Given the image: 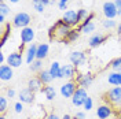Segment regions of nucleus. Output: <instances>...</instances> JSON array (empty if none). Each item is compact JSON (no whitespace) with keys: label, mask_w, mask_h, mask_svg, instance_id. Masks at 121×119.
I'll list each match as a JSON object with an SVG mask.
<instances>
[{"label":"nucleus","mask_w":121,"mask_h":119,"mask_svg":"<svg viewBox=\"0 0 121 119\" xmlns=\"http://www.w3.org/2000/svg\"><path fill=\"white\" fill-rule=\"evenodd\" d=\"M77 73H78V68L74 67L73 64H65V66H62V78H66L69 81H72V79L76 78Z\"/></svg>","instance_id":"ddd939ff"},{"label":"nucleus","mask_w":121,"mask_h":119,"mask_svg":"<svg viewBox=\"0 0 121 119\" xmlns=\"http://www.w3.org/2000/svg\"><path fill=\"white\" fill-rule=\"evenodd\" d=\"M114 4L117 6V8H118V10H121V0H114Z\"/></svg>","instance_id":"37998d69"},{"label":"nucleus","mask_w":121,"mask_h":119,"mask_svg":"<svg viewBox=\"0 0 121 119\" xmlns=\"http://www.w3.org/2000/svg\"><path fill=\"white\" fill-rule=\"evenodd\" d=\"M39 79L43 82V85H48L54 78H52V75H51V73H50V70H41L39 73Z\"/></svg>","instance_id":"5701e85b"},{"label":"nucleus","mask_w":121,"mask_h":119,"mask_svg":"<svg viewBox=\"0 0 121 119\" xmlns=\"http://www.w3.org/2000/svg\"><path fill=\"white\" fill-rule=\"evenodd\" d=\"M19 0H10V3H18Z\"/></svg>","instance_id":"09e8293b"},{"label":"nucleus","mask_w":121,"mask_h":119,"mask_svg":"<svg viewBox=\"0 0 121 119\" xmlns=\"http://www.w3.org/2000/svg\"><path fill=\"white\" fill-rule=\"evenodd\" d=\"M80 86L77 85V82L74 79H72V81H68L66 83H63L62 86H60V95L65 97V99H72L73 95H74V92L78 89Z\"/></svg>","instance_id":"423d86ee"},{"label":"nucleus","mask_w":121,"mask_h":119,"mask_svg":"<svg viewBox=\"0 0 121 119\" xmlns=\"http://www.w3.org/2000/svg\"><path fill=\"white\" fill-rule=\"evenodd\" d=\"M74 81L77 82V85L80 88H84V89H88V86H91V83L94 81V74L92 73H77Z\"/></svg>","instance_id":"39448f33"},{"label":"nucleus","mask_w":121,"mask_h":119,"mask_svg":"<svg viewBox=\"0 0 121 119\" xmlns=\"http://www.w3.org/2000/svg\"><path fill=\"white\" fill-rule=\"evenodd\" d=\"M19 101L23 104H32L35 101V92H32L29 88H25L19 92Z\"/></svg>","instance_id":"4468645a"},{"label":"nucleus","mask_w":121,"mask_h":119,"mask_svg":"<svg viewBox=\"0 0 121 119\" xmlns=\"http://www.w3.org/2000/svg\"><path fill=\"white\" fill-rule=\"evenodd\" d=\"M84 110L85 111H90V110H92V107H94V101H92V99L91 97H87V100H85V103H84Z\"/></svg>","instance_id":"72a5a7b5"},{"label":"nucleus","mask_w":121,"mask_h":119,"mask_svg":"<svg viewBox=\"0 0 121 119\" xmlns=\"http://www.w3.org/2000/svg\"><path fill=\"white\" fill-rule=\"evenodd\" d=\"M117 33H118V36H121V23L117 26Z\"/></svg>","instance_id":"a18cd8bd"},{"label":"nucleus","mask_w":121,"mask_h":119,"mask_svg":"<svg viewBox=\"0 0 121 119\" xmlns=\"http://www.w3.org/2000/svg\"><path fill=\"white\" fill-rule=\"evenodd\" d=\"M70 1V0H59L58 1V7H59V10H68V3Z\"/></svg>","instance_id":"f704fd0d"},{"label":"nucleus","mask_w":121,"mask_h":119,"mask_svg":"<svg viewBox=\"0 0 121 119\" xmlns=\"http://www.w3.org/2000/svg\"><path fill=\"white\" fill-rule=\"evenodd\" d=\"M41 67H43V60H40V59H36L35 62H32L29 64V68L32 73H40Z\"/></svg>","instance_id":"cd10ccee"},{"label":"nucleus","mask_w":121,"mask_h":119,"mask_svg":"<svg viewBox=\"0 0 121 119\" xmlns=\"http://www.w3.org/2000/svg\"><path fill=\"white\" fill-rule=\"evenodd\" d=\"M87 97H88L87 89L78 88V89L74 92L73 97H72V103H73V105H76V107H83L84 103H85V100H87Z\"/></svg>","instance_id":"1a4fd4ad"},{"label":"nucleus","mask_w":121,"mask_h":119,"mask_svg":"<svg viewBox=\"0 0 121 119\" xmlns=\"http://www.w3.org/2000/svg\"><path fill=\"white\" fill-rule=\"evenodd\" d=\"M107 67H112V70L116 71V73H121V56H118V58H116L114 60H112L110 64Z\"/></svg>","instance_id":"c85d7f7f"},{"label":"nucleus","mask_w":121,"mask_h":119,"mask_svg":"<svg viewBox=\"0 0 121 119\" xmlns=\"http://www.w3.org/2000/svg\"><path fill=\"white\" fill-rule=\"evenodd\" d=\"M13 67L8 66V64H1L0 66V79L1 81H10L13 78Z\"/></svg>","instance_id":"f3484780"},{"label":"nucleus","mask_w":121,"mask_h":119,"mask_svg":"<svg viewBox=\"0 0 121 119\" xmlns=\"http://www.w3.org/2000/svg\"><path fill=\"white\" fill-rule=\"evenodd\" d=\"M35 36H36V33H35V29L33 28L28 26V28L21 29V44H23V45L33 44Z\"/></svg>","instance_id":"9d476101"},{"label":"nucleus","mask_w":121,"mask_h":119,"mask_svg":"<svg viewBox=\"0 0 121 119\" xmlns=\"http://www.w3.org/2000/svg\"><path fill=\"white\" fill-rule=\"evenodd\" d=\"M62 119H72V116H70L69 114H65V115H63V118H62Z\"/></svg>","instance_id":"49530a36"},{"label":"nucleus","mask_w":121,"mask_h":119,"mask_svg":"<svg viewBox=\"0 0 121 119\" xmlns=\"http://www.w3.org/2000/svg\"><path fill=\"white\" fill-rule=\"evenodd\" d=\"M120 86H121V79H120Z\"/></svg>","instance_id":"603ef678"},{"label":"nucleus","mask_w":121,"mask_h":119,"mask_svg":"<svg viewBox=\"0 0 121 119\" xmlns=\"http://www.w3.org/2000/svg\"><path fill=\"white\" fill-rule=\"evenodd\" d=\"M103 100L106 104H110L112 107H118L121 104V86H114L106 92L103 95Z\"/></svg>","instance_id":"f03ea898"},{"label":"nucleus","mask_w":121,"mask_h":119,"mask_svg":"<svg viewBox=\"0 0 121 119\" xmlns=\"http://www.w3.org/2000/svg\"><path fill=\"white\" fill-rule=\"evenodd\" d=\"M43 82L39 79V77H33V78H30L29 82H28V88H29L32 92H41V89H43Z\"/></svg>","instance_id":"a211bd4d"},{"label":"nucleus","mask_w":121,"mask_h":119,"mask_svg":"<svg viewBox=\"0 0 121 119\" xmlns=\"http://www.w3.org/2000/svg\"><path fill=\"white\" fill-rule=\"evenodd\" d=\"M102 11L106 19H114L118 15V8L114 4V1H105L102 6Z\"/></svg>","instance_id":"6e6552de"},{"label":"nucleus","mask_w":121,"mask_h":119,"mask_svg":"<svg viewBox=\"0 0 121 119\" xmlns=\"http://www.w3.org/2000/svg\"><path fill=\"white\" fill-rule=\"evenodd\" d=\"M91 11H88V8H85V7H81V8H78L77 10V15H78V22L80 23H83L84 21H85V18L90 15Z\"/></svg>","instance_id":"c756f323"},{"label":"nucleus","mask_w":121,"mask_h":119,"mask_svg":"<svg viewBox=\"0 0 121 119\" xmlns=\"http://www.w3.org/2000/svg\"><path fill=\"white\" fill-rule=\"evenodd\" d=\"M48 52H50V45L43 43V44L37 45V59L43 60L48 56Z\"/></svg>","instance_id":"4be33fe9"},{"label":"nucleus","mask_w":121,"mask_h":119,"mask_svg":"<svg viewBox=\"0 0 121 119\" xmlns=\"http://www.w3.org/2000/svg\"><path fill=\"white\" fill-rule=\"evenodd\" d=\"M14 96H15V90H14V89H10V88H8V89H7V97L13 99Z\"/></svg>","instance_id":"4c0bfd02"},{"label":"nucleus","mask_w":121,"mask_h":119,"mask_svg":"<svg viewBox=\"0 0 121 119\" xmlns=\"http://www.w3.org/2000/svg\"><path fill=\"white\" fill-rule=\"evenodd\" d=\"M7 105H8L7 97L1 96L0 97V115H4V112L7 111Z\"/></svg>","instance_id":"7c9ffc66"},{"label":"nucleus","mask_w":121,"mask_h":119,"mask_svg":"<svg viewBox=\"0 0 121 119\" xmlns=\"http://www.w3.org/2000/svg\"><path fill=\"white\" fill-rule=\"evenodd\" d=\"M14 110L17 114H21V112L23 111V103H21V101H18V103H15L14 105Z\"/></svg>","instance_id":"c9c22d12"},{"label":"nucleus","mask_w":121,"mask_h":119,"mask_svg":"<svg viewBox=\"0 0 121 119\" xmlns=\"http://www.w3.org/2000/svg\"><path fill=\"white\" fill-rule=\"evenodd\" d=\"M81 1H83L84 6H87V7H90V6L94 4V0H81Z\"/></svg>","instance_id":"58836bf2"},{"label":"nucleus","mask_w":121,"mask_h":119,"mask_svg":"<svg viewBox=\"0 0 121 119\" xmlns=\"http://www.w3.org/2000/svg\"><path fill=\"white\" fill-rule=\"evenodd\" d=\"M8 12H10V7H8L4 1H0V14L7 15Z\"/></svg>","instance_id":"473e14b6"},{"label":"nucleus","mask_w":121,"mask_h":119,"mask_svg":"<svg viewBox=\"0 0 121 119\" xmlns=\"http://www.w3.org/2000/svg\"><path fill=\"white\" fill-rule=\"evenodd\" d=\"M55 3H56V0H48V4H50V6H52Z\"/></svg>","instance_id":"de8ad7c7"},{"label":"nucleus","mask_w":121,"mask_h":119,"mask_svg":"<svg viewBox=\"0 0 121 119\" xmlns=\"http://www.w3.org/2000/svg\"><path fill=\"white\" fill-rule=\"evenodd\" d=\"M62 21L69 25L70 28L73 26H78L80 22H78V15H77V10H66L63 15H62Z\"/></svg>","instance_id":"0eeeda50"},{"label":"nucleus","mask_w":121,"mask_h":119,"mask_svg":"<svg viewBox=\"0 0 121 119\" xmlns=\"http://www.w3.org/2000/svg\"><path fill=\"white\" fill-rule=\"evenodd\" d=\"M0 23L1 25H6V15L0 14Z\"/></svg>","instance_id":"79ce46f5"},{"label":"nucleus","mask_w":121,"mask_h":119,"mask_svg":"<svg viewBox=\"0 0 121 119\" xmlns=\"http://www.w3.org/2000/svg\"><path fill=\"white\" fill-rule=\"evenodd\" d=\"M69 60H70V63L74 67H77L78 71H80V68L87 63V55H85V52H83V51H73V52L69 55Z\"/></svg>","instance_id":"20e7f679"},{"label":"nucleus","mask_w":121,"mask_h":119,"mask_svg":"<svg viewBox=\"0 0 121 119\" xmlns=\"http://www.w3.org/2000/svg\"><path fill=\"white\" fill-rule=\"evenodd\" d=\"M41 93L44 95V97L48 100V101H52L56 97V92H55V89H54V86H50V85H45V86H43Z\"/></svg>","instance_id":"412c9836"},{"label":"nucleus","mask_w":121,"mask_h":119,"mask_svg":"<svg viewBox=\"0 0 121 119\" xmlns=\"http://www.w3.org/2000/svg\"><path fill=\"white\" fill-rule=\"evenodd\" d=\"M120 79H121V73H110L109 77H107V82L113 86H120Z\"/></svg>","instance_id":"a878e982"},{"label":"nucleus","mask_w":121,"mask_h":119,"mask_svg":"<svg viewBox=\"0 0 121 119\" xmlns=\"http://www.w3.org/2000/svg\"><path fill=\"white\" fill-rule=\"evenodd\" d=\"M107 38H109V36H106V34H95V36H92L90 38L88 45H90V48H98L99 45H102Z\"/></svg>","instance_id":"dca6fc26"},{"label":"nucleus","mask_w":121,"mask_h":119,"mask_svg":"<svg viewBox=\"0 0 121 119\" xmlns=\"http://www.w3.org/2000/svg\"><path fill=\"white\" fill-rule=\"evenodd\" d=\"M32 6L37 12H43L45 10V6H50V4H48V0H32Z\"/></svg>","instance_id":"393cba45"},{"label":"nucleus","mask_w":121,"mask_h":119,"mask_svg":"<svg viewBox=\"0 0 121 119\" xmlns=\"http://www.w3.org/2000/svg\"><path fill=\"white\" fill-rule=\"evenodd\" d=\"M77 29L80 30L81 33H84V34H90V33H92V32L95 30V23H94V21H92V22L84 21L83 23H80V25L77 26Z\"/></svg>","instance_id":"aec40b11"},{"label":"nucleus","mask_w":121,"mask_h":119,"mask_svg":"<svg viewBox=\"0 0 121 119\" xmlns=\"http://www.w3.org/2000/svg\"><path fill=\"white\" fill-rule=\"evenodd\" d=\"M70 30H72V28L69 25H66L62 19H59V21H56L50 28V30H48V37H50V40H58V41H62L63 43L66 40Z\"/></svg>","instance_id":"f257e3e1"},{"label":"nucleus","mask_w":121,"mask_h":119,"mask_svg":"<svg viewBox=\"0 0 121 119\" xmlns=\"http://www.w3.org/2000/svg\"><path fill=\"white\" fill-rule=\"evenodd\" d=\"M73 119H77V118H76V116H74V118H73Z\"/></svg>","instance_id":"864d4df0"},{"label":"nucleus","mask_w":121,"mask_h":119,"mask_svg":"<svg viewBox=\"0 0 121 119\" xmlns=\"http://www.w3.org/2000/svg\"><path fill=\"white\" fill-rule=\"evenodd\" d=\"M36 59H37V45L30 44L26 48V51H25V60H26L28 64H30L32 62H35Z\"/></svg>","instance_id":"2eb2a0df"},{"label":"nucleus","mask_w":121,"mask_h":119,"mask_svg":"<svg viewBox=\"0 0 121 119\" xmlns=\"http://www.w3.org/2000/svg\"><path fill=\"white\" fill-rule=\"evenodd\" d=\"M48 70H50V73H51L54 79L55 78L56 79H60L62 78V66L59 64V62H52Z\"/></svg>","instance_id":"6ab92c4d"},{"label":"nucleus","mask_w":121,"mask_h":119,"mask_svg":"<svg viewBox=\"0 0 121 119\" xmlns=\"http://www.w3.org/2000/svg\"><path fill=\"white\" fill-rule=\"evenodd\" d=\"M0 119H6V116L4 115H0Z\"/></svg>","instance_id":"8fccbe9b"},{"label":"nucleus","mask_w":121,"mask_h":119,"mask_svg":"<svg viewBox=\"0 0 121 119\" xmlns=\"http://www.w3.org/2000/svg\"><path fill=\"white\" fill-rule=\"evenodd\" d=\"M6 60H7V58L4 56V53H0V64H4Z\"/></svg>","instance_id":"a19ab883"},{"label":"nucleus","mask_w":121,"mask_h":119,"mask_svg":"<svg viewBox=\"0 0 121 119\" xmlns=\"http://www.w3.org/2000/svg\"><path fill=\"white\" fill-rule=\"evenodd\" d=\"M0 1H4V0H0Z\"/></svg>","instance_id":"5fc2aeb1"},{"label":"nucleus","mask_w":121,"mask_h":119,"mask_svg":"<svg viewBox=\"0 0 121 119\" xmlns=\"http://www.w3.org/2000/svg\"><path fill=\"white\" fill-rule=\"evenodd\" d=\"M44 119H60L56 114H48V115H45Z\"/></svg>","instance_id":"e433bc0d"},{"label":"nucleus","mask_w":121,"mask_h":119,"mask_svg":"<svg viewBox=\"0 0 121 119\" xmlns=\"http://www.w3.org/2000/svg\"><path fill=\"white\" fill-rule=\"evenodd\" d=\"M116 119H121V110L118 112H116Z\"/></svg>","instance_id":"c03bdc74"},{"label":"nucleus","mask_w":121,"mask_h":119,"mask_svg":"<svg viewBox=\"0 0 121 119\" xmlns=\"http://www.w3.org/2000/svg\"><path fill=\"white\" fill-rule=\"evenodd\" d=\"M113 107L110 104H102L98 107L96 110V116L98 119H109L112 115H113Z\"/></svg>","instance_id":"f8f14e48"},{"label":"nucleus","mask_w":121,"mask_h":119,"mask_svg":"<svg viewBox=\"0 0 121 119\" xmlns=\"http://www.w3.org/2000/svg\"><path fill=\"white\" fill-rule=\"evenodd\" d=\"M10 34H11V25L10 23H6L4 25V29H3V36H1V41H0V47L3 48L4 44L7 43L8 37H10Z\"/></svg>","instance_id":"bb28decb"},{"label":"nucleus","mask_w":121,"mask_h":119,"mask_svg":"<svg viewBox=\"0 0 121 119\" xmlns=\"http://www.w3.org/2000/svg\"><path fill=\"white\" fill-rule=\"evenodd\" d=\"M80 33H81V32L77 29V28H76V29H72L70 32H69V34H68V37H66V40L63 41V44L68 45V44H70V43L76 41V40H78V37H80Z\"/></svg>","instance_id":"b1692460"},{"label":"nucleus","mask_w":121,"mask_h":119,"mask_svg":"<svg viewBox=\"0 0 121 119\" xmlns=\"http://www.w3.org/2000/svg\"><path fill=\"white\" fill-rule=\"evenodd\" d=\"M32 22V16H30L28 12H18V14L14 16V19H13V26L15 28H19V29H23V28H28Z\"/></svg>","instance_id":"7ed1b4c3"},{"label":"nucleus","mask_w":121,"mask_h":119,"mask_svg":"<svg viewBox=\"0 0 121 119\" xmlns=\"http://www.w3.org/2000/svg\"><path fill=\"white\" fill-rule=\"evenodd\" d=\"M118 15H121V10H118Z\"/></svg>","instance_id":"3c124183"},{"label":"nucleus","mask_w":121,"mask_h":119,"mask_svg":"<svg viewBox=\"0 0 121 119\" xmlns=\"http://www.w3.org/2000/svg\"><path fill=\"white\" fill-rule=\"evenodd\" d=\"M76 118L77 119H85V114H84V112H77V114H76Z\"/></svg>","instance_id":"ea45409f"},{"label":"nucleus","mask_w":121,"mask_h":119,"mask_svg":"<svg viewBox=\"0 0 121 119\" xmlns=\"http://www.w3.org/2000/svg\"><path fill=\"white\" fill-rule=\"evenodd\" d=\"M102 26H103L105 29H113V28L117 26V23H116L114 19H106L105 18V21H102Z\"/></svg>","instance_id":"2f4dec72"},{"label":"nucleus","mask_w":121,"mask_h":119,"mask_svg":"<svg viewBox=\"0 0 121 119\" xmlns=\"http://www.w3.org/2000/svg\"><path fill=\"white\" fill-rule=\"evenodd\" d=\"M7 64L8 66H11L13 68H17V67H21L22 66V53L19 52V51H14V52H11L10 55L7 56Z\"/></svg>","instance_id":"9b49d317"}]
</instances>
